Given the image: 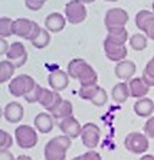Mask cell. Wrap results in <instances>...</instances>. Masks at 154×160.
Wrapping results in <instances>:
<instances>
[{
  "instance_id": "1",
  "label": "cell",
  "mask_w": 154,
  "mask_h": 160,
  "mask_svg": "<svg viewBox=\"0 0 154 160\" xmlns=\"http://www.w3.org/2000/svg\"><path fill=\"white\" fill-rule=\"evenodd\" d=\"M72 146V138L62 134L51 138L45 144L43 156L45 160H66V153Z\"/></svg>"
},
{
  "instance_id": "2",
  "label": "cell",
  "mask_w": 154,
  "mask_h": 160,
  "mask_svg": "<svg viewBox=\"0 0 154 160\" xmlns=\"http://www.w3.org/2000/svg\"><path fill=\"white\" fill-rule=\"evenodd\" d=\"M15 140L20 149H33L39 140L38 130L27 124L17 126L15 130Z\"/></svg>"
},
{
  "instance_id": "3",
  "label": "cell",
  "mask_w": 154,
  "mask_h": 160,
  "mask_svg": "<svg viewBox=\"0 0 154 160\" xmlns=\"http://www.w3.org/2000/svg\"><path fill=\"white\" fill-rule=\"evenodd\" d=\"M36 85H38V82L35 81L30 75L20 74L9 82V94H12V95L16 98L25 97V95H26L27 92H30Z\"/></svg>"
},
{
  "instance_id": "4",
  "label": "cell",
  "mask_w": 154,
  "mask_h": 160,
  "mask_svg": "<svg viewBox=\"0 0 154 160\" xmlns=\"http://www.w3.org/2000/svg\"><path fill=\"white\" fill-rule=\"evenodd\" d=\"M42 28L38 22L30 20L27 18H19L15 20V35L17 38H22L25 41L32 42L35 38L41 33Z\"/></svg>"
},
{
  "instance_id": "5",
  "label": "cell",
  "mask_w": 154,
  "mask_h": 160,
  "mask_svg": "<svg viewBox=\"0 0 154 160\" xmlns=\"http://www.w3.org/2000/svg\"><path fill=\"white\" fill-rule=\"evenodd\" d=\"M124 146L130 153L134 154H143L148 150V137L144 133H138V131H131L128 133L124 138Z\"/></svg>"
},
{
  "instance_id": "6",
  "label": "cell",
  "mask_w": 154,
  "mask_h": 160,
  "mask_svg": "<svg viewBox=\"0 0 154 160\" xmlns=\"http://www.w3.org/2000/svg\"><path fill=\"white\" fill-rule=\"evenodd\" d=\"M87 8L85 3L79 2V0H69L65 4V18L68 23L71 25H79V23L85 22L87 19Z\"/></svg>"
},
{
  "instance_id": "7",
  "label": "cell",
  "mask_w": 154,
  "mask_h": 160,
  "mask_svg": "<svg viewBox=\"0 0 154 160\" xmlns=\"http://www.w3.org/2000/svg\"><path fill=\"white\" fill-rule=\"evenodd\" d=\"M101 140V130L99 127L94 123H87L82 126V133H81V142L88 150H94L98 147Z\"/></svg>"
},
{
  "instance_id": "8",
  "label": "cell",
  "mask_w": 154,
  "mask_h": 160,
  "mask_svg": "<svg viewBox=\"0 0 154 160\" xmlns=\"http://www.w3.org/2000/svg\"><path fill=\"white\" fill-rule=\"evenodd\" d=\"M128 13L123 8H114L108 9L104 16V25L107 29L109 28H125V25L128 23Z\"/></svg>"
},
{
  "instance_id": "9",
  "label": "cell",
  "mask_w": 154,
  "mask_h": 160,
  "mask_svg": "<svg viewBox=\"0 0 154 160\" xmlns=\"http://www.w3.org/2000/svg\"><path fill=\"white\" fill-rule=\"evenodd\" d=\"M104 52H105V56L108 58L109 61L113 62H121V61L127 59L128 51H127V46L125 45H120V43H115V42L109 41V39H104Z\"/></svg>"
},
{
  "instance_id": "10",
  "label": "cell",
  "mask_w": 154,
  "mask_h": 160,
  "mask_svg": "<svg viewBox=\"0 0 154 160\" xmlns=\"http://www.w3.org/2000/svg\"><path fill=\"white\" fill-rule=\"evenodd\" d=\"M6 59H9L16 68H22L27 61V51L22 42L10 43V49L6 53Z\"/></svg>"
},
{
  "instance_id": "11",
  "label": "cell",
  "mask_w": 154,
  "mask_h": 160,
  "mask_svg": "<svg viewBox=\"0 0 154 160\" xmlns=\"http://www.w3.org/2000/svg\"><path fill=\"white\" fill-rule=\"evenodd\" d=\"M69 79H71V77H69L68 72L64 71V69H55V71H52L48 75V84H49V87H51V89L58 91V92H60V91H64V89L68 88Z\"/></svg>"
},
{
  "instance_id": "12",
  "label": "cell",
  "mask_w": 154,
  "mask_h": 160,
  "mask_svg": "<svg viewBox=\"0 0 154 160\" xmlns=\"http://www.w3.org/2000/svg\"><path fill=\"white\" fill-rule=\"evenodd\" d=\"M3 117L4 120L10 124H17L22 121V118L25 117V108L20 102L17 101H10L9 104H6L3 110Z\"/></svg>"
},
{
  "instance_id": "13",
  "label": "cell",
  "mask_w": 154,
  "mask_h": 160,
  "mask_svg": "<svg viewBox=\"0 0 154 160\" xmlns=\"http://www.w3.org/2000/svg\"><path fill=\"white\" fill-rule=\"evenodd\" d=\"M135 72H137V67H135V63L130 59H124L118 62L114 68V74L118 79L124 82H128L130 79L134 78Z\"/></svg>"
},
{
  "instance_id": "14",
  "label": "cell",
  "mask_w": 154,
  "mask_h": 160,
  "mask_svg": "<svg viewBox=\"0 0 154 160\" xmlns=\"http://www.w3.org/2000/svg\"><path fill=\"white\" fill-rule=\"evenodd\" d=\"M62 101H64V98L60 97V94L58 91L43 88V92H42V97L39 100V104L45 108L48 112H52Z\"/></svg>"
},
{
  "instance_id": "15",
  "label": "cell",
  "mask_w": 154,
  "mask_h": 160,
  "mask_svg": "<svg viewBox=\"0 0 154 160\" xmlns=\"http://www.w3.org/2000/svg\"><path fill=\"white\" fill-rule=\"evenodd\" d=\"M59 130L71 138H78L81 137V133H82V126L79 124V121L75 117H68V118L59 121Z\"/></svg>"
},
{
  "instance_id": "16",
  "label": "cell",
  "mask_w": 154,
  "mask_h": 160,
  "mask_svg": "<svg viewBox=\"0 0 154 160\" xmlns=\"http://www.w3.org/2000/svg\"><path fill=\"white\" fill-rule=\"evenodd\" d=\"M66 18L62 13H58V12H53L51 15H48L45 18V28L51 32V33H59L65 29L66 26Z\"/></svg>"
},
{
  "instance_id": "17",
  "label": "cell",
  "mask_w": 154,
  "mask_h": 160,
  "mask_svg": "<svg viewBox=\"0 0 154 160\" xmlns=\"http://www.w3.org/2000/svg\"><path fill=\"white\" fill-rule=\"evenodd\" d=\"M35 128L42 134H48L53 130L55 127V118L52 117L51 112H39L38 116L35 117Z\"/></svg>"
},
{
  "instance_id": "18",
  "label": "cell",
  "mask_w": 154,
  "mask_h": 160,
  "mask_svg": "<svg viewBox=\"0 0 154 160\" xmlns=\"http://www.w3.org/2000/svg\"><path fill=\"white\" fill-rule=\"evenodd\" d=\"M154 23V12L147 10V9H141L137 12L135 15V26L140 32L146 33L147 30L151 28V25Z\"/></svg>"
},
{
  "instance_id": "19",
  "label": "cell",
  "mask_w": 154,
  "mask_h": 160,
  "mask_svg": "<svg viewBox=\"0 0 154 160\" xmlns=\"http://www.w3.org/2000/svg\"><path fill=\"white\" fill-rule=\"evenodd\" d=\"M134 112L138 117H144V118H150L153 117L154 112V100H150V98H140L134 102V107H132Z\"/></svg>"
},
{
  "instance_id": "20",
  "label": "cell",
  "mask_w": 154,
  "mask_h": 160,
  "mask_svg": "<svg viewBox=\"0 0 154 160\" xmlns=\"http://www.w3.org/2000/svg\"><path fill=\"white\" fill-rule=\"evenodd\" d=\"M128 87H130V94H131V97L137 98V100L147 97V94L150 91V87L144 82V79L141 78V77H140V78L137 77V78L130 79V81H128Z\"/></svg>"
},
{
  "instance_id": "21",
  "label": "cell",
  "mask_w": 154,
  "mask_h": 160,
  "mask_svg": "<svg viewBox=\"0 0 154 160\" xmlns=\"http://www.w3.org/2000/svg\"><path fill=\"white\" fill-rule=\"evenodd\" d=\"M78 82L81 87H89V85H97L98 84V74L89 63H87L84 69L79 72L78 75Z\"/></svg>"
},
{
  "instance_id": "22",
  "label": "cell",
  "mask_w": 154,
  "mask_h": 160,
  "mask_svg": "<svg viewBox=\"0 0 154 160\" xmlns=\"http://www.w3.org/2000/svg\"><path fill=\"white\" fill-rule=\"evenodd\" d=\"M111 97L115 102H125L128 98L131 97V94H130V87H128V82H124V81H120L117 82L115 85L111 89Z\"/></svg>"
},
{
  "instance_id": "23",
  "label": "cell",
  "mask_w": 154,
  "mask_h": 160,
  "mask_svg": "<svg viewBox=\"0 0 154 160\" xmlns=\"http://www.w3.org/2000/svg\"><path fill=\"white\" fill-rule=\"evenodd\" d=\"M51 114H52V117L56 120V121H62V120L68 118V117L74 116V105H72L71 101L64 100Z\"/></svg>"
},
{
  "instance_id": "24",
  "label": "cell",
  "mask_w": 154,
  "mask_h": 160,
  "mask_svg": "<svg viewBox=\"0 0 154 160\" xmlns=\"http://www.w3.org/2000/svg\"><path fill=\"white\" fill-rule=\"evenodd\" d=\"M107 39L120 45H125L130 41V33L125 28H109L107 29Z\"/></svg>"
},
{
  "instance_id": "25",
  "label": "cell",
  "mask_w": 154,
  "mask_h": 160,
  "mask_svg": "<svg viewBox=\"0 0 154 160\" xmlns=\"http://www.w3.org/2000/svg\"><path fill=\"white\" fill-rule=\"evenodd\" d=\"M15 71H16V67L9 59L0 61V82L4 84L7 81H12L13 75H15Z\"/></svg>"
},
{
  "instance_id": "26",
  "label": "cell",
  "mask_w": 154,
  "mask_h": 160,
  "mask_svg": "<svg viewBox=\"0 0 154 160\" xmlns=\"http://www.w3.org/2000/svg\"><path fill=\"white\" fill-rule=\"evenodd\" d=\"M87 61L82 59V58H75V59H71L69 63H68V68H66V72L68 75L71 77V79H76L78 78L79 72L84 69V67L87 65Z\"/></svg>"
},
{
  "instance_id": "27",
  "label": "cell",
  "mask_w": 154,
  "mask_h": 160,
  "mask_svg": "<svg viewBox=\"0 0 154 160\" xmlns=\"http://www.w3.org/2000/svg\"><path fill=\"white\" fill-rule=\"evenodd\" d=\"M30 43H32V46H33V48H36V49H45V48H48L49 43H51V32H49L46 28H42L41 33L35 38Z\"/></svg>"
},
{
  "instance_id": "28",
  "label": "cell",
  "mask_w": 154,
  "mask_h": 160,
  "mask_svg": "<svg viewBox=\"0 0 154 160\" xmlns=\"http://www.w3.org/2000/svg\"><path fill=\"white\" fill-rule=\"evenodd\" d=\"M15 35V20L7 16H2L0 18V36L6 38Z\"/></svg>"
},
{
  "instance_id": "29",
  "label": "cell",
  "mask_w": 154,
  "mask_h": 160,
  "mask_svg": "<svg viewBox=\"0 0 154 160\" xmlns=\"http://www.w3.org/2000/svg\"><path fill=\"white\" fill-rule=\"evenodd\" d=\"M130 46H131L134 51L140 52V51H144L147 48V43H148V38L144 33H134L132 36H130V41H128Z\"/></svg>"
},
{
  "instance_id": "30",
  "label": "cell",
  "mask_w": 154,
  "mask_h": 160,
  "mask_svg": "<svg viewBox=\"0 0 154 160\" xmlns=\"http://www.w3.org/2000/svg\"><path fill=\"white\" fill-rule=\"evenodd\" d=\"M141 78L144 79V82H146L150 88H151V87H154V55H153V58H151V59L146 63Z\"/></svg>"
},
{
  "instance_id": "31",
  "label": "cell",
  "mask_w": 154,
  "mask_h": 160,
  "mask_svg": "<svg viewBox=\"0 0 154 160\" xmlns=\"http://www.w3.org/2000/svg\"><path fill=\"white\" fill-rule=\"evenodd\" d=\"M101 87L98 85H89V87H79V91H78V95L81 100H85V101H89L97 95V92L99 91Z\"/></svg>"
},
{
  "instance_id": "32",
  "label": "cell",
  "mask_w": 154,
  "mask_h": 160,
  "mask_svg": "<svg viewBox=\"0 0 154 160\" xmlns=\"http://www.w3.org/2000/svg\"><path fill=\"white\" fill-rule=\"evenodd\" d=\"M42 92H43V87L42 85H36L30 92H27L26 95H25V100H26V102H29V104H33V102H39V100H41L42 97Z\"/></svg>"
},
{
  "instance_id": "33",
  "label": "cell",
  "mask_w": 154,
  "mask_h": 160,
  "mask_svg": "<svg viewBox=\"0 0 154 160\" xmlns=\"http://www.w3.org/2000/svg\"><path fill=\"white\" fill-rule=\"evenodd\" d=\"M107 102H108V94H107V91L101 87L99 91L97 92V95L91 100V104L95 105V107H104Z\"/></svg>"
},
{
  "instance_id": "34",
  "label": "cell",
  "mask_w": 154,
  "mask_h": 160,
  "mask_svg": "<svg viewBox=\"0 0 154 160\" xmlns=\"http://www.w3.org/2000/svg\"><path fill=\"white\" fill-rule=\"evenodd\" d=\"M13 144V137L6 130H0V150H9Z\"/></svg>"
},
{
  "instance_id": "35",
  "label": "cell",
  "mask_w": 154,
  "mask_h": 160,
  "mask_svg": "<svg viewBox=\"0 0 154 160\" xmlns=\"http://www.w3.org/2000/svg\"><path fill=\"white\" fill-rule=\"evenodd\" d=\"M48 0H25V6L32 12H39Z\"/></svg>"
},
{
  "instance_id": "36",
  "label": "cell",
  "mask_w": 154,
  "mask_h": 160,
  "mask_svg": "<svg viewBox=\"0 0 154 160\" xmlns=\"http://www.w3.org/2000/svg\"><path fill=\"white\" fill-rule=\"evenodd\" d=\"M143 130H144V134L148 138H154V116L150 117V118H147Z\"/></svg>"
},
{
  "instance_id": "37",
  "label": "cell",
  "mask_w": 154,
  "mask_h": 160,
  "mask_svg": "<svg viewBox=\"0 0 154 160\" xmlns=\"http://www.w3.org/2000/svg\"><path fill=\"white\" fill-rule=\"evenodd\" d=\"M82 160H102L101 154L97 152V150H88L84 154H81Z\"/></svg>"
},
{
  "instance_id": "38",
  "label": "cell",
  "mask_w": 154,
  "mask_h": 160,
  "mask_svg": "<svg viewBox=\"0 0 154 160\" xmlns=\"http://www.w3.org/2000/svg\"><path fill=\"white\" fill-rule=\"evenodd\" d=\"M9 49H10V43L6 41V38H2L0 39V55H4L9 52Z\"/></svg>"
},
{
  "instance_id": "39",
  "label": "cell",
  "mask_w": 154,
  "mask_h": 160,
  "mask_svg": "<svg viewBox=\"0 0 154 160\" xmlns=\"http://www.w3.org/2000/svg\"><path fill=\"white\" fill-rule=\"evenodd\" d=\"M0 160H16V157L13 156V153L10 150H2L0 152Z\"/></svg>"
},
{
  "instance_id": "40",
  "label": "cell",
  "mask_w": 154,
  "mask_h": 160,
  "mask_svg": "<svg viewBox=\"0 0 154 160\" xmlns=\"http://www.w3.org/2000/svg\"><path fill=\"white\" fill-rule=\"evenodd\" d=\"M144 35H146V36L148 38L150 41H154V23H153V25H151V28H150V29H148V30H147V32H146V33H144Z\"/></svg>"
},
{
  "instance_id": "41",
  "label": "cell",
  "mask_w": 154,
  "mask_h": 160,
  "mask_svg": "<svg viewBox=\"0 0 154 160\" xmlns=\"http://www.w3.org/2000/svg\"><path fill=\"white\" fill-rule=\"evenodd\" d=\"M16 160H33L30 156H27V154H20L19 157H16Z\"/></svg>"
},
{
  "instance_id": "42",
  "label": "cell",
  "mask_w": 154,
  "mask_h": 160,
  "mask_svg": "<svg viewBox=\"0 0 154 160\" xmlns=\"http://www.w3.org/2000/svg\"><path fill=\"white\" fill-rule=\"evenodd\" d=\"M140 160H154V156L153 154H144V156H141Z\"/></svg>"
},
{
  "instance_id": "43",
  "label": "cell",
  "mask_w": 154,
  "mask_h": 160,
  "mask_svg": "<svg viewBox=\"0 0 154 160\" xmlns=\"http://www.w3.org/2000/svg\"><path fill=\"white\" fill-rule=\"evenodd\" d=\"M79 2H82V3H85V4H91V3H94L95 0H79Z\"/></svg>"
},
{
  "instance_id": "44",
  "label": "cell",
  "mask_w": 154,
  "mask_h": 160,
  "mask_svg": "<svg viewBox=\"0 0 154 160\" xmlns=\"http://www.w3.org/2000/svg\"><path fill=\"white\" fill-rule=\"evenodd\" d=\"M71 160H82V157H81V156H76V157H74V159H71Z\"/></svg>"
},
{
  "instance_id": "45",
  "label": "cell",
  "mask_w": 154,
  "mask_h": 160,
  "mask_svg": "<svg viewBox=\"0 0 154 160\" xmlns=\"http://www.w3.org/2000/svg\"><path fill=\"white\" fill-rule=\"evenodd\" d=\"M104 2H118V0H104Z\"/></svg>"
},
{
  "instance_id": "46",
  "label": "cell",
  "mask_w": 154,
  "mask_h": 160,
  "mask_svg": "<svg viewBox=\"0 0 154 160\" xmlns=\"http://www.w3.org/2000/svg\"><path fill=\"white\" fill-rule=\"evenodd\" d=\"M151 10L154 12V2H153V4H151Z\"/></svg>"
}]
</instances>
